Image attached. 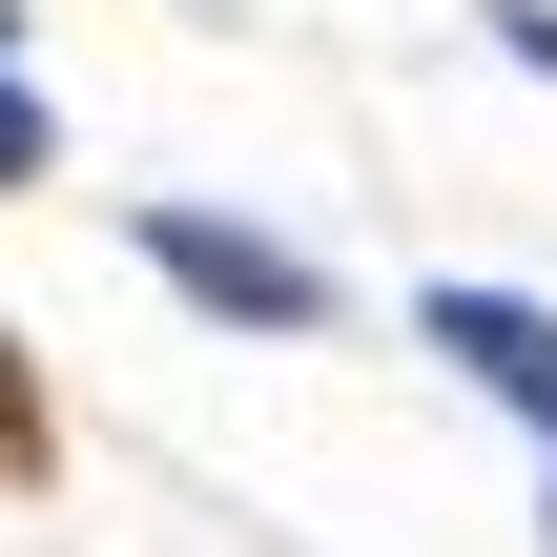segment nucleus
I'll use <instances>...</instances> for the list:
<instances>
[{
	"label": "nucleus",
	"instance_id": "obj_2",
	"mask_svg": "<svg viewBox=\"0 0 557 557\" xmlns=\"http://www.w3.org/2000/svg\"><path fill=\"white\" fill-rule=\"evenodd\" d=\"M413 331H434V351H455V372H475V393H496V413L557 455V310H517V289H434Z\"/></svg>",
	"mask_w": 557,
	"mask_h": 557
},
{
	"label": "nucleus",
	"instance_id": "obj_5",
	"mask_svg": "<svg viewBox=\"0 0 557 557\" xmlns=\"http://www.w3.org/2000/svg\"><path fill=\"white\" fill-rule=\"evenodd\" d=\"M496 41H517V62H557V0H496Z\"/></svg>",
	"mask_w": 557,
	"mask_h": 557
},
{
	"label": "nucleus",
	"instance_id": "obj_3",
	"mask_svg": "<svg viewBox=\"0 0 557 557\" xmlns=\"http://www.w3.org/2000/svg\"><path fill=\"white\" fill-rule=\"evenodd\" d=\"M62 475V434H41V372H21V331H0V496H41Z\"/></svg>",
	"mask_w": 557,
	"mask_h": 557
},
{
	"label": "nucleus",
	"instance_id": "obj_6",
	"mask_svg": "<svg viewBox=\"0 0 557 557\" xmlns=\"http://www.w3.org/2000/svg\"><path fill=\"white\" fill-rule=\"evenodd\" d=\"M0 21H21V0H0Z\"/></svg>",
	"mask_w": 557,
	"mask_h": 557
},
{
	"label": "nucleus",
	"instance_id": "obj_1",
	"mask_svg": "<svg viewBox=\"0 0 557 557\" xmlns=\"http://www.w3.org/2000/svg\"><path fill=\"white\" fill-rule=\"evenodd\" d=\"M145 269H165V289H207L227 331H310V310H331V269H310V248H269V227H227V207H145Z\"/></svg>",
	"mask_w": 557,
	"mask_h": 557
},
{
	"label": "nucleus",
	"instance_id": "obj_4",
	"mask_svg": "<svg viewBox=\"0 0 557 557\" xmlns=\"http://www.w3.org/2000/svg\"><path fill=\"white\" fill-rule=\"evenodd\" d=\"M41 145H62V124H41V103L0 83V186H41Z\"/></svg>",
	"mask_w": 557,
	"mask_h": 557
}]
</instances>
